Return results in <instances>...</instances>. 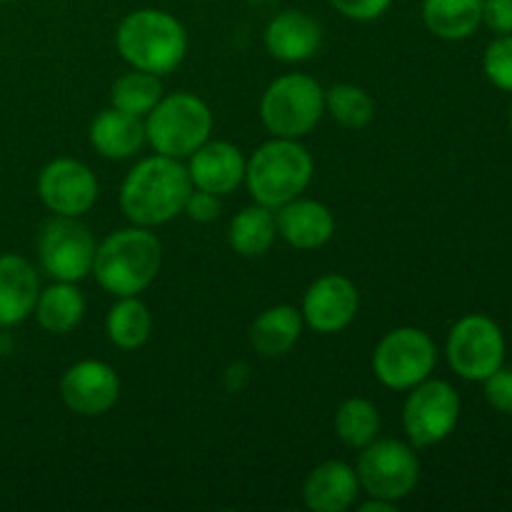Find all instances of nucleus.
<instances>
[{"instance_id": "obj_1", "label": "nucleus", "mask_w": 512, "mask_h": 512, "mask_svg": "<svg viewBox=\"0 0 512 512\" xmlns=\"http://www.w3.org/2000/svg\"><path fill=\"white\" fill-rule=\"evenodd\" d=\"M193 183L188 168L178 158L150 155L140 160L120 185V208L125 218L140 228H158L178 218Z\"/></svg>"}, {"instance_id": "obj_2", "label": "nucleus", "mask_w": 512, "mask_h": 512, "mask_svg": "<svg viewBox=\"0 0 512 512\" xmlns=\"http://www.w3.org/2000/svg\"><path fill=\"white\" fill-rule=\"evenodd\" d=\"M163 245L150 228H123L110 233L95 250L93 273L100 288L115 298L143 293L160 273Z\"/></svg>"}, {"instance_id": "obj_3", "label": "nucleus", "mask_w": 512, "mask_h": 512, "mask_svg": "<svg viewBox=\"0 0 512 512\" xmlns=\"http://www.w3.org/2000/svg\"><path fill=\"white\" fill-rule=\"evenodd\" d=\"M115 48L130 68L168 75L185 60L188 33L175 15L158 8H140L120 20Z\"/></svg>"}, {"instance_id": "obj_4", "label": "nucleus", "mask_w": 512, "mask_h": 512, "mask_svg": "<svg viewBox=\"0 0 512 512\" xmlns=\"http://www.w3.org/2000/svg\"><path fill=\"white\" fill-rule=\"evenodd\" d=\"M313 155L293 138H273L260 145L245 163L248 193L258 205L278 210L300 198L313 180Z\"/></svg>"}, {"instance_id": "obj_5", "label": "nucleus", "mask_w": 512, "mask_h": 512, "mask_svg": "<svg viewBox=\"0 0 512 512\" xmlns=\"http://www.w3.org/2000/svg\"><path fill=\"white\" fill-rule=\"evenodd\" d=\"M213 133V113L208 103L193 93H173L160 98L145 115V143L168 158H190Z\"/></svg>"}, {"instance_id": "obj_6", "label": "nucleus", "mask_w": 512, "mask_h": 512, "mask_svg": "<svg viewBox=\"0 0 512 512\" xmlns=\"http://www.w3.org/2000/svg\"><path fill=\"white\" fill-rule=\"evenodd\" d=\"M325 113V90L305 73L275 78L260 100V118L273 138L300 140L320 123Z\"/></svg>"}, {"instance_id": "obj_7", "label": "nucleus", "mask_w": 512, "mask_h": 512, "mask_svg": "<svg viewBox=\"0 0 512 512\" xmlns=\"http://www.w3.org/2000/svg\"><path fill=\"white\" fill-rule=\"evenodd\" d=\"M358 483L370 498L400 503L415 490L420 480V463L415 450L403 440L385 438L365 445L358 458Z\"/></svg>"}, {"instance_id": "obj_8", "label": "nucleus", "mask_w": 512, "mask_h": 512, "mask_svg": "<svg viewBox=\"0 0 512 512\" xmlns=\"http://www.w3.org/2000/svg\"><path fill=\"white\" fill-rule=\"evenodd\" d=\"M438 363L433 338L420 328H395L373 353L375 378L390 390H410L430 378Z\"/></svg>"}, {"instance_id": "obj_9", "label": "nucleus", "mask_w": 512, "mask_h": 512, "mask_svg": "<svg viewBox=\"0 0 512 512\" xmlns=\"http://www.w3.org/2000/svg\"><path fill=\"white\" fill-rule=\"evenodd\" d=\"M445 355L455 373L463 380L483 383L488 375L503 368L505 335L488 315H465L453 325L445 345Z\"/></svg>"}, {"instance_id": "obj_10", "label": "nucleus", "mask_w": 512, "mask_h": 512, "mask_svg": "<svg viewBox=\"0 0 512 512\" xmlns=\"http://www.w3.org/2000/svg\"><path fill=\"white\" fill-rule=\"evenodd\" d=\"M93 233L78 218L55 215L43 225L38 238V258L45 273L63 283H80L93 273L95 263Z\"/></svg>"}, {"instance_id": "obj_11", "label": "nucleus", "mask_w": 512, "mask_h": 512, "mask_svg": "<svg viewBox=\"0 0 512 512\" xmlns=\"http://www.w3.org/2000/svg\"><path fill=\"white\" fill-rule=\"evenodd\" d=\"M460 420V395L445 380H423L410 388L403 405V428L415 448H430L448 438Z\"/></svg>"}, {"instance_id": "obj_12", "label": "nucleus", "mask_w": 512, "mask_h": 512, "mask_svg": "<svg viewBox=\"0 0 512 512\" xmlns=\"http://www.w3.org/2000/svg\"><path fill=\"white\" fill-rule=\"evenodd\" d=\"M38 195L50 213L80 218L98 200V180L80 160L55 158L40 170Z\"/></svg>"}, {"instance_id": "obj_13", "label": "nucleus", "mask_w": 512, "mask_h": 512, "mask_svg": "<svg viewBox=\"0 0 512 512\" xmlns=\"http://www.w3.org/2000/svg\"><path fill=\"white\" fill-rule=\"evenodd\" d=\"M60 398L70 413L98 418L118 403L120 380L103 360H80L60 378Z\"/></svg>"}, {"instance_id": "obj_14", "label": "nucleus", "mask_w": 512, "mask_h": 512, "mask_svg": "<svg viewBox=\"0 0 512 512\" xmlns=\"http://www.w3.org/2000/svg\"><path fill=\"white\" fill-rule=\"evenodd\" d=\"M360 308V293L350 278L340 273L323 275L308 288L303 298V323L315 333L333 335L348 328Z\"/></svg>"}, {"instance_id": "obj_15", "label": "nucleus", "mask_w": 512, "mask_h": 512, "mask_svg": "<svg viewBox=\"0 0 512 512\" xmlns=\"http://www.w3.org/2000/svg\"><path fill=\"white\" fill-rule=\"evenodd\" d=\"M245 155L228 140H205L188 163L193 188L213 195H228L245 180Z\"/></svg>"}, {"instance_id": "obj_16", "label": "nucleus", "mask_w": 512, "mask_h": 512, "mask_svg": "<svg viewBox=\"0 0 512 512\" xmlns=\"http://www.w3.org/2000/svg\"><path fill=\"white\" fill-rule=\"evenodd\" d=\"M263 40L275 60L303 63L313 58L323 45V28L303 10H283L270 20Z\"/></svg>"}, {"instance_id": "obj_17", "label": "nucleus", "mask_w": 512, "mask_h": 512, "mask_svg": "<svg viewBox=\"0 0 512 512\" xmlns=\"http://www.w3.org/2000/svg\"><path fill=\"white\" fill-rule=\"evenodd\" d=\"M278 235L298 250H318L335 235V218L328 205L318 200L295 198L275 213Z\"/></svg>"}, {"instance_id": "obj_18", "label": "nucleus", "mask_w": 512, "mask_h": 512, "mask_svg": "<svg viewBox=\"0 0 512 512\" xmlns=\"http://www.w3.org/2000/svg\"><path fill=\"white\" fill-rule=\"evenodd\" d=\"M40 278L23 255H0V328L23 323L35 310Z\"/></svg>"}, {"instance_id": "obj_19", "label": "nucleus", "mask_w": 512, "mask_h": 512, "mask_svg": "<svg viewBox=\"0 0 512 512\" xmlns=\"http://www.w3.org/2000/svg\"><path fill=\"white\" fill-rule=\"evenodd\" d=\"M358 493V473L343 460H325L310 470L303 483V503L313 512H345Z\"/></svg>"}, {"instance_id": "obj_20", "label": "nucleus", "mask_w": 512, "mask_h": 512, "mask_svg": "<svg viewBox=\"0 0 512 512\" xmlns=\"http://www.w3.org/2000/svg\"><path fill=\"white\" fill-rule=\"evenodd\" d=\"M90 143L103 158L125 160L138 153L145 143V120L108 108L90 125Z\"/></svg>"}, {"instance_id": "obj_21", "label": "nucleus", "mask_w": 512, "mask_h": 512, "mask_svg": "<svg viewBox=\"0 0 512 512\" xmlns=\"http://www.w3.org/2000/svg\"><path fill=\"white\" fill-rule=\"evenodd\" d=\"M303 333V313L293 305H273L250 325V345L260 358H280L295 348Z\"/></svg>"}, {"instance_id": "obj_22", "label": "nucleus", "mask_w": 512, "mask_h": 512, "mask_svg": "<svg viewBox=\"0 0 512 512\" xmlns=\"http://www.w3.org/2000/svg\"><path fill=\"white\" fill-rule=\"evenodd\" d=\"M423 23L435 38L465 40L483 25V0H423Z\"/></svg>"}, {"instance_id": "obj_23", "label": "nucleus", "mask_w": 512, "mask_h": 512, "mask_svg": "<svg viewBox=\"0 0 512 512\" xmlns=\"http://www.w3.org/2000/svg\"><path fill=\"white\" fill-rule=\"evenodd\" d=\"M35 318L43 330L53 335H65L80 325L85 315V298L75 283L55 280L45 290H40L38 303H35Z\"/></svg>"}, {"instance_id": "obj_24", "label": "nucleus", "mask_w": 512, "mask_h": 512, "mask_svg": "<svg viewBox=\"0 0 512 512\" xmlns=\"http://www.w3.org/2000/svg\"><path fill=\"white\" fill-rule=\"evenodd\" d=\"M275 235H278L275 210L255 203L235 215L228 230V243L243 258H260L273 248Z\"/></svg>"}, {"instance_id": "obj_25", "label": "nucleus", "mask_w": 512, "mask_h": 512, "mask_svg": "<svg viewBox=\"0 0 512 512\" xmlns=\"http://www.w3.org/2000/svg\"><path fill=\"white\" fill-rule=\"evenodd\" d=\"M105 333L108 340L120 350H138L143 348L153 333V315L148 305L138 295L118 298V303L108 310L105 318Z\"/></svg>"}, {"instance_id": "obj_26", "label": "nucleus", "mask_w": 512, "mask_h": 512, "mask_svg": "<svg viewBox=\"0 0 512 512\" xmlns=\"http://www.w3.org/2000/svg\"><path fill=\"white\" fill-rule=\"evenodd\" d=\"M160 98H163L160 75L145 73V70L133 68V73L120 75L113 83V88H110V103H113V108L135 115V118H145L158 105Z\"/></svg>"}, {"instance_id": "obj_27", "label": "nucleus", "mask_w": 512, "mask_h": 512, "mask_svg": "<svg viewBox=\"0 0 512 512\" xmlns=\"http://www.w3.org/2000/svg\"><path fill=\"white\" fill-rule=\"evenodd\" d=\"M335 433L348 448L363 450L380 433L378 408L365 398H348L335 413Z\"/></svg>"}, {"instance_id": "obj_28", "label": "nucleus", "mask_w": 512, "mask_h": 512, "mask_svg": "<svg viewBox=\"0 0 512 512\" xmlns=\"http://www.w3.org/2000/svg\"><path fill=\"white\" fill-rule=\"evenodd\" d=\"M325 110H328L343 128L360 130L373 120L375 103L363 88H358V85L340 83L333 85L330 90H325Z\"/></svg>"}, {"instance_id": "obj_29", "label": "nucleus", "mask_w": 512, "mask_h": 512, "mask_svg": "<svg viewBox=\"0 0 512 512\" xmlns=\"http://www.w3.org/2000/svg\"><path fill=\"white\" fill-rule=\"evenodd\" d=\"M485 78L495 85V88L512 93V33L498 35L493 43L488 45L483 58Z\"/></svg>"}, {"instance_id": "obj_30", "label": "nucleus", "mask_w": 512, "mask_h": 512, "mask_svg": "<svg viewBox=\"0 0 512 512\" xmlns=\"http://www.w3.org/2000/svg\"><path fill=\"white\" fill-rule=\"evenodd\" d=\"M483 383L490 408H495L503 415H512V370L498 368Z\"/></svg>"}, {"instance_id": "obj_31", "label": "nucleus", "mask_w": 512, "mask_h": 512, "mask_svg": "<svg viewBox=\"0 0 512 512\" xmlns=\"http://www.w3.org/2000/svg\"><path fill=\"white\" fill-rule=\"evenodd\" d=\"M390 3H393V0H330V5H333L343 18L355 20V23L378 20L380 15L390 8Z\"/></svg>"}, {"instance_id": "obj_32", "label": "nucleus", "mask_w": 512, "mask_h": 512, "mask_svg": "<svg viewBox=\"0 0 512 512\" xmlns=\"http://www.w3.org/2000/svg\"><path fill=\"white\" fill-rule=\"evenodd\" d=\"M223 205H220V195L205 193V190L193 188L190 190L188 200H185L183 213H188V218L193 223H213L220 215Z\"/></svg>"}, {"instance_id": "obj_33", "label": "nucleus", "mask_w": 512, "mask_h": 512, "mask_svg": "<svg viewBox=\"0 0 512 512\" xmlns=\"http://www.w3.org/2000/svg\"><path fill=\"white\" fill-rule=\"evenodd\" d=\"M483 23L493 33H512V0H483Z\"/></svg>"}, {"instance_id": "obj_34", "label": "nucleus", "mask_w": 512, "mask_h": 512, "mask_svg": "<svg viewBox=\"0 0 512 512\" xmlns=\"http://www.w3.org/2000/svg\"><path fill=\"white\" fill-rule=\"evenodd\" d=\"M248 380H250V373H248V365L245 363H235L225 370V388H228L230 393H238V390H243Z\"/></svg>"}, {"instance_id": "obj_35", "label": "nucleus", "mask_w": 512, "mask_h": 512, "mask_svg": "<svg viewBox=\"0 0 512 512\" xmlns=\"http://www.w3.org/2000/svg\"><path fill=\"white\" fill-rule=\"evenodd\" d=\"M398 510V503H390V500L383 498H370L368 503L360 505V512H393Z\"/></svg>"}, {"instance_id": "obj_36", "label": "nucleus", "mask_w": 512, "mask_h": 512, "mask_svg": "<svg viewBox=\"0 0 512 512\" xmlns=\"http://www.w3.org/2000/svg\"><path fill=\"white\" fill-rule=\"evenodd\" d=\"M0 3H15V0H0Z\"/></svg>"}, {"instance_id": "obj_37", "label": "nucleus", "mask_w": 512, "mask_h": 512, "mask_svg": "<svg viewBox=\"0 0 512 512\" xmlns=\"http://www.w3.org/2000/svg\"><path fill=\"white\" fill-rule=\"evenodd\" d=\"M510 130H512V108H510Z\"/></svg>"}]
</instances>
